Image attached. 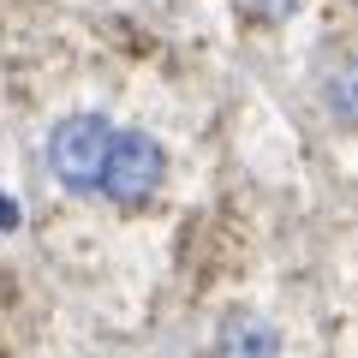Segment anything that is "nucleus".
<instances>
[{"label":"nucleus","instance_id":"7ed1b4c3","mask_svg":"<svg viewBox=\"0 0 358 358\" xmlns=\"http://www.w3.org/2000/svg\"><path fill=\"white\" fill-rule=\"evenodd\" d=\"M281 352V334L275 322L257 317V310H227L215 329V358H275Z\"/></svg>","mask_w":358,"mask_h":358},{"label":"nucleus","instance_id":"423d86ee","mask_svg":"<svg viewBox=\"0 0 358 358\" xmlns=\"http://www.w3.org/2000/svg\"><path fill=\"white\" fill-rule=\"evenodd\" d=\"M13 221H18V203H13V197H6V192H0V233L13 227Z\"/></svg>","mask_w":358,"mask_h":358},{"label":"nucleus","instance_id":"f257e3e1","mask_svg":"<svg viewBox=\"0 0 358 358\" xmlns=\"http://www.w3.org/2000/svg\"><path fill=\"white\" fill-rule=\"evenodd\" d=\"M108 143H114V120L108 114H66L48 131V173L60 179V192H72V197L102 192Z\"/></svg>","mask_w":358,"mask_h":358},{"label":"nucleus","instance_id":"f03ea898","mask_svg":"<svg viewBox=\"0 0 358 358\" xmlns=\"http://www.w3.org/2000/svg\"><path fill=\"white\" fill-rule=\"evenodd\" d=\"M162 179H167V150L155 131L143 126H114V143H108V167H102V192L108 203L120 209H138L150 203L155 192H162Z\"/></svg>","mask_w":358,"mask_h":358},{"label":"nucleus","instance_id":"39448f33","mask_svg":"<svg viewBox=\"0 0 358 358\" xmlns=\"http://www.w3.org/2000/svg\"><path fill=\"white\" fill-rule=\"evenodd\" d=\"M245 6H257L263 18H287V13L299 6V0H245Z\"/></svg>","mask_w":358,"mask_h":358},{"label":"nucleus","instance_id":"20e7f679","mask_svg":"<svg viewBox=\"0 0 358 358\" xmlns=\"http://www.w3.org/2000/svg\"><path fill=\"white\" fill-rule=\"evenodd\" d=\"M322 108H329L334 126H346V131L358 126V48L341 54V60L322 72Z\"/></svg>","mask_w":358,"mask_h":358}]
</instances>
